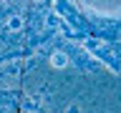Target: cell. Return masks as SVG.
Segmentation results:
<instances>
[{"instance_id": "3", "label": "cell", "mask_w": 121, "mask_h": 113, "mask_svg": "<svg viewBox=\"0 0 121 113\" xmlns=\"http://www.w3.org/2000/svg\"><path fill=\"white\" fill-rule=\"evenodd\" d=\"M68 113H81V108H78V105L73 103V105H68Z\"/></svg>"}, {"instance_id": "2", "label": "cell", "mask_w": 121, "mask_h": 113, "mask_svg": "<svg viewBox=\"0 0 121 113\" xmlns=\"http://www.w3.org/2000/svg\"><path fill=\"white\" fill-rule=\"evenodd\" d=\"M8 28H10V30H18V28H23V18H20V15H13V18L8 20Z\"/></svg>"}, {"instance_id": "1", "label": "cell", "mask_w": 121, "mask_h": 113, "mask_svg": "<svg viewBox=\"0 0 121 113\" xmlns=\"http://www.w3.org/2000/svg\"><path fill=\"white\" fill-rule=\"evenodd\" d=\"M51 63H53V68H63V65H68V55L66 53H53Z\"/></svg>"}]
</instances>
